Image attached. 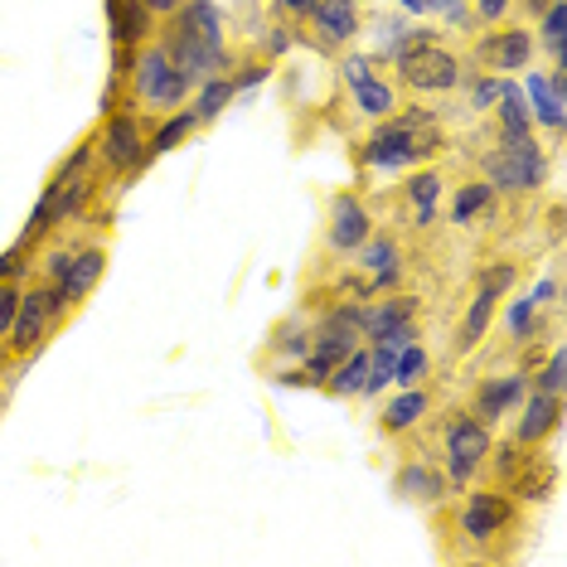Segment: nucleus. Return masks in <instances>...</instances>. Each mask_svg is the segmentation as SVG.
<instances>
[{
	"label": "nucleus",
	"instance_id": "1",
	"mask_svg": "<svg viewBox=\"0 0 567 567\" xmlns=\"http://www.w3.org/2000/svg\"><path fill=\"white\" fill-rule=\"evenodd\" d=\"M446 141L436 132V117L432 112H408V117H383L373 132L359 141V165L364 171H417L427 165Z\"/></svg>",
	"mask_w": 567,
	"mask_h": 567
},
{
	"label": "nucleus",
	"instance_id": "2",
	"mask_svg": "<svg viewBox=\"0 0 567 567\" xmlns=\"http://www.w3.org/2000/svg\"><path fill=\"white\" fill-rule=\"evenodd\" d=\"M126 93H132L136 107H161V112H175L179 102L195 93V83L175 69V59L165 54V44H141L136 49V63L126 73Z\"/></svg>",
	"mask_w": 567,
	"mask_h": 567
},
{
	"label": "nucleus",
	"instance_id": "3",
	"mask_svg": "<svg viewBox=\"0 0 567 567\" xmlns=\"http://www.w3.org/2000/svg\"><path fill=\"white\" fill-rule=\"evenodd\" d=\"M481 165H485V179L495 185V195L499 189H505V195H528V189H538L544 185V175H548V156H544V146H538L534 136L499 141Z\"/></svg>",
	"mask_w": 567,
	"mask_h": 567
},
{
	"label": "nucleus",
	"instance_id": "4",
	"mask_svg": "<svg viewBox=\"0 0 567 567\" xmlns=\"http://www.w3.org/2000/svg\"><path fill=\"white\" fill-rule=\"evenodd\" d=\"M442 446H446V481L451 485H471L475 471H481L489 461V451H495L489 427L481 417H471V412H451V422L442 432Z\"/></svg>",
	"mask_w": 567,
	"mask_h": 567
},
{
	"label": "nucleus",
	"instance_id": "5",
	"mask_svg": "<svg viewBox=\"0 0 567 567\" xmlns=\"http://www.w3.org/2000/svg\"><path fill=\"white\" fill-rule=\"evenodd\" d=\"M97 161L107 165L112 175H141L151 165L146 156V126H141L136 112H112L102 117V136H97Z\"/></svg>",
	"mask_w": 567,
	"mask_h": 567
},
{
	"label": "nucleus",
	"instance_id": "6",
	"mask_svg": "<svg viewBox=\"0 0 567 567\" xmlns=\"http://www.w3.org/2000/svg\"><path fill=\"white\" fill-rule=\"evenodd\" d=\"M393 63H398V79H403L412 93H451V87H461V79H466L461 59L446 54L442 44L403 49V54H398Z\"/></svg>",
	"mask_w": 567,
	"mask_h": 567
},
{
	"label": "nucleus",
	"instance_id": "7",
	"mask_svg": "<svg viewBox=\"0 0 567 567\" xmlns=\"http://www.w3.org/2000/svg\"><path fill=\"white\" fill-rule=\"evenodd\" d=\"M165 54L175 59V69L185 73L189 83H204V79H218V73H234V49L228 44H214V40H199V34H189V30H179V24H171L165 30Z\"/></svg>",
	"mask_w": 567,
	"mask_h": 567
},
{
	"label": "nucleus",
	"instance_id": "8",
	"mask_svg": "<svg viewBox=\"0 0 567 567\" xmlns=\"http://www.w3.org/2000/svg\"><path fill=\"white\" fill-rule=\"evenodd\" d=\"M461 534L471 538V544H495L499 534H509L514 528V499L509 489H471L466 505L456 514Z\"/></svg>",
	"mask_w": 567,
	"mask_h": 567
},
{
	"label": "nucleus",
	"instance_id": "9",
	"mask_svg": "<svg viewBox=\"0 0 567 567\" xmlns=\"http://www.w3.org/2000/svg\"><path fill=\"white\" fill-rule=\"evenodd\" d=\"M417 316L422 306L412 296H389L379 306H364L359 326H364V340L369 344H389V350H403V344L417 340Z\"/></svg>",
	"mask_w": 567,
	"mask_h": 567
},
{
	"label": "nucleus",
	"instance_id": "10",
	"mask_svg": "<svg viewBox=\"0 0 567 567\" xmlns=\"http://www.w3.org/2000/svg\"><path fill=\"white\" fill-rule=\"evenodd\" d=\"M102 272H107V252H102V248H79V252H69V267H63V277L49 281V306H54V316H59V320L69 316L73 306H79L83 296L102 281Z\"/></svg>",
	"mask_w": 567,
	"mask_h": 567
},
{
	"label": "nucleus",
	"instance_id": "11",
	"mask_svg": "<svg viewBox=\"0 0 567 567\" xmlns=\"http://www.w3.org/2000/svg\"><path fill=\"white\" fill-rule=\"evenodd\" d=\"M369 234H373V214L364 209V199H359L354 189H340V195L330 199V218H326L330 252H354Z\"/></svg>",
	"mask_w": 567,
	"mask_h": 567
},
{
	"label": "nucleus",
	"instance_id": "12",
	"mask_svg": "<svg viewBox=\"0 0 567 567\" xmlns=\"http://www.w3.org/2000/svg\"><path fill=\"white\" fill-rule=\"evenodd\" d=\"M54 306H49V287H30L20 296V311H16V326H10V354H34L44 344V334L54 330Z\"/></svg>",
	"mask_w": 567,
	"mask_h": 567
},
{
	"label": "nucleus",
	"instance_id": "13",
	"mask_svg": "<svg viewBox=\"0 0 567 567\" xmlns=\"http://www.w3.org/2000/svg\"><path fill=\"white\" fill-rule=\"evenodd\" d=\"M306 20H311L316 49H326V54H334V49L350 44L354 34L364 30V20H359V6H354V0H316Z\"/></svg>",
	"mask_w": 567,
	"mask_h": 567
},
{
	"label": "nucleus",
	"instance_id": "14",
	"mask_svg": "<svg viewBox=\"0 0 567 567\" xmlns=\"http://www.w3.org/2000/svg\"><path fill=\"white\" fill-rule=\"evenodd\" d=\"M475 59H481L485 73L509 79V73L528 69V59H534V34L528 30H489L485 40L475 44Z\"/></svg>",
	"mask_w": 567,
	"mask_h": 567
},
{
	"label": "nucleus",
	"instance_id": "15",
	"mask_svg": "<svg viewBox=\"0 0 567 567\" xmlns=\"http://www.w3.org/2000/svg\"><path fill=\"white\" fill-rule=\"evenodd\" d=\"M359 257V272H364V296H379V291H393L398 287V277H403V252H398V243L389 234H379V238H364L354 248Z\"/></svg>",
	"mask_w": 567,
	"mask_h": 567
},
{
	"label": "nucleus",
	"instance_id": "16",
	"mask_svg": "<svg viewBox=\"0 0 567 567\" xmlns=\"http://www.w3.org/2000/svg\"><path fill=\"white\" fill-rule=\"evenodd\" d=\"M524 102H528V117H534L538 126H548V132H563L567 122V83H563V69L553 73H528L524 79Z\"/></svg>",
	"mask_w": 567,
	"mask_h": 567
},
{
	"label": "nucleus",
	"instance_id": "17",
	"mask_svg": "<svg viewBox=\"0 0 567 567\" xmlns=\"http://www.w3.org/2000/svg\"><path fill=\"white\" fill-rule=\"evenodd\" d=\"M102 16H107V40L122 49H141L156 34V16L146 10V0H102Z\"/></svg>",
	"mask_w": 567,
	"mask_h": 567
},
{
	"label": "nucleus",
	"instance_id": "18",
	"mask_svg": "<svg viewBox=\"0 0 567 567\" xmlns=\"http://www.w3.org/2000/svg\"><path fill=\"white\" fill-rule=\"evenodd\" d=\"M393 495H403L408 505H442V499L451 495V481L446 471H436L432 461H403L393 475Z\"/></svg>",
	"mask_w": 567,
	"mask_h": 567
},
{
	"label": "nucleus",
	"instance_id": "19",
	"mask_svg": "<svg viewBox=\"0 0 567 567\" xmlns=\"http://www.w3.org/2000/svg\"><path fill=\"white\" fill-rule=\"evenodd\" d=\"M505 481H509V495H519V499H548L553 485H558V466L538 446H524Z\"/></svg>",
	"mask_w": 567,
	"mask_h": 567
},
{
	"label": "nucleus",
	"instance_id": "20",
	"mask_svg": "<svg viewBox=\"0 0 567 567\" xmlns=\"http://www.w3.org/2000/svg\"><path fill=\"white\" fill-rule=\"evenodd\" d=\"M524 393H528V373H499V379H485L471 398V417H481L489 427V422H499L509 408H519Z\"/></svg>",
	"mask_w": 567,
	"mask_h": 567
},
{
	"label": "nucleus",
	"instance_id": "21",
	"mask_svg": "<svg viewBox=\"0 0 567 567\" xmlns=\"http://www.w3.org/2000/svg\"><path fill=\"white\" fill-rule=\"evenodd\" d=\"M519 408H524V417H519V432H514V442H524V446H538L544 436H553L563 427V393H524L519 398Z\"/></svg>",
	"mask_w": 567,
	"mask_h": 567
},
{
	"label": "nucleus",
	"instance_id": "22",
	"mask_svg": "<svg viewBox=\"0 0 567 567\" xmlns=\"http://www.w3.org/2000/svg\"><path fill=\"white\" fill-rule=\"evenodd\" d=\"M171 24L199 34V40H214V44H224V34H228V16L218 0H185V6L171 16Z\"/></svg>",
	"mask_w": 567,
	"mask_h": 567
},
{
	"label": "nucleus",
	"instance_id": "23",
	"mask_svg": "<svg viewBox=\"0 0 567 567\" xmlns=\"http://www.w3.org/2000/svg\"><path fill=\"white\" fill-rule=\"evenodd\" d=\"M442 185H446V179L436 175V171H412V175H408V185H403V199H408V209H412V224H417V228H432V218H436V204H442Z\"/></svg>",
	"mask_w": 567,
	"mask_h": 567
},
{
	"label": "nucleus",
	"instance_id": "24",
	"mask_svg": "<svg viewBox=\"0 0 567 567\" xmlns=\"http://www.w3.org/2000/svg\"><path fill=\"white\" fill-rule=\"evenodd\" d=\"M427 412H432V398H427V389H422V383H417V389H403V393H398L389 408H383L379 427L389 432V436H403V432L417 427V422L427 417Z\"/></svg>",
	"mask_w": 567,
	"mask_h": 567
},
{
	"label": "nucleus",
	"instance_id": "25",
	"mask_svg": "<svg viewBox=\"0 0 567 567\" xmlns=\"http://www.w3.org/2000/svg\"><path fill=\"white\" fill-rule=\"evenodd\" d=\"M195 132H199V117H195V112H189V107H175L171 117H165L156 132L146 136V156H151V161H156V156H171V151H179Z\"/></svg>",
	"mask_w": 567,
	"mask_h": 567
},
{
	"label": "nucleus",
	"instance_id": "26",
	"mask_svg": "<svg viewBox=\"0 0 567 567\" xmlns=\"http://www.w3.org/2000/svg\"><path fill=\"white\" fill-rule=\"evenodd\" d=\"M234 97H238V87H234V79L228 73H218V79H204L199 87H195V117H199V126H209V122H218L228 107H234Z\"/></svg>",
	"mask_w": 567,
	"mask_h": 567
},
{
	"label": "nucleus",
	"instance_id": "27",
	"mask_svg": "<svg viewBox=\"0 0 567 567\" xmlns=\"http://www.w3.org/2000/svg\"><path fill=\"white\" fill-rule=\"evenodd\" d=\"M364 379H369V344H359V350H350L340 359V364L330 369V379H326V389L334 398H359V389H364Z\"/></svg>",
	"mask_w": 567,
	"mask_h": 567
},
{
	"label": "nucleus",
	"instance_id": "28",
	"mask_svg": "<svg viewBox=\"0 0 567 567\" xmlns=\"http://www.w3.org/2000/svg\"><path fill=\"white\" fill-rule=\"evenodd\" d=\"M495 117H499V136L514 141V136H534V117H528V102H524V87L509 79L505 97L495 102Z\"/></svg>",
	"mask_w": 567,
	"mask_h": 567
},
{
	"label": "nucleus",
	"instance_id": "29",
	"mask_svg": "<svg viewBox=\"0 0 567 567\" xmlns=\"http://www.w3.org/2000/svg\"><path fill=\"white\" fill-rule=\"evenodd\" d=\"M489 209H495V185H489V179H471V185H461L456 199H451V224H475V218Z\"/></svg>",
	"mask_w": 567,
	"mask_h": 567
},
{
	"label": "nucleus",
	"instance_id": "30",
	"mask_svg": "<svg viewBox=\"0 0 567 567\" xmlns=\"http://www.w3.org/2000/svg\"><path fill=\"white\" fill-rule=\"evenodd\" d=\"M495 301L499 296L495 291H485V287H475V296H471V311H466V320H461V350H475V344L485 340V330H489V320H495Z\"/></svg>",
	"mask_w": 567,
	"mask_h": 567
},
{
	"label": "nucleus",
	"instance_id": "31",
	"mask_svg": "<svg viewBox=\"0 0 567 567\" xmlns=\"http://www.w3.org/2000/svg\"><path fill=\"white\" fill-rule=\"evenodd\" d=\"M354 107L364 112V117H373V122L393 117V112H398V93H393V83H383L379 73H373V79H364V83H354Z\"/></svg>",
	"mask_w": 567,
	"mask_h": 567
},
{
	"label": "nucleus",
	"instance_id": "32",
	"mask_svg": "<svg viewBox=\"0 0 567 567\" xmlns=\"http://www.w3.org/2000/svg\"><path fill=\"white\" fill-rule=\"evenodd\" d=\"M538 40L548 44L553 69H567V0H553L544 16H538Z\"/></svg>",
	"mask_w": 567,
	"mask_h": 567
},
{
	"label": "nucleus",
	"instance_id": "33",
	"mask_svg": "<svg viewBox=\"0 0 567 567\" xmlns=\"http://www.w3.org/2000/svg\"><path fill=\"white\" fill-rule=\"evenodd\" d=\"M427 373H432V359H427V350H422L417 340L398 350V359H393V383H398V389H417Z\"/></svg>",
	"mask_w": 567,
	"mask_h": 567
},
{
	"label": "nucleus",
	"instance_id": "34",
	"mask_svg": "<svg viewBox=\"0 0 567 567\" xmlns=\"http://www.w3.org/2000/svg\"><path fill=\"white\" fill-rule=\"evenodd\" d=\"M505 330L514 334V340H534V334H538V306L528 301V296H519V301H509V311H505Z\"/></svg>",
	"mask_w": 567,
	"mask_h": 567
},
{
	"label": "nucleus",
	"instance_id": "35",
	"mask_svg": "<svg viewBox=\"0 0 567 567\" xmlns=\"http://www.w3.org/2000/svg\"><path fill=\"white\" fill-rule=\"evenodd\" d=\"M272 354L296 359V364H301V359L311 354V330H306V326H281L277 340H272Z\"/></svg>",
	"mask_w": 567,
	"mask_h": 567
},
{
	"label": "nucleus",
	"instance_id": "36",
	"mask_svg": "<svg viewBox=\"0 0 567 567\" xmlns=\"http://www.w3.org/2000/svg\"><path fill=\"white\" fill-rule=\"evenodd\" d=\"M514 281H519V267L514 262H489V267H481V277H475V287H485V291H495L499 301L514 291Z\"/></svg>",
	"mask_w": 567,
	"mask_h": 567
},
{
	"label": "nucleus",
	"instance_id": "37",
	"mask_svg": "<svg viewBox=\"0 0 567 567\" xmlns=\"http://www.w3.org/2000/svg\"><path fill=\"white\" fill-rule=\"evenodd\" d=\"M398 44H403V20H393V16L373 20V54L369 59H393Z\"/></svg>",
	"mask_w": 567,
	"mask_h": 567
},
{
	"label": "nucleus",
	"instance_id": "38",
	"mask_svg": "<svg viewBox=\"0 0 567 567\" xmlns=\"http://www.w3.org/2000/svg\"><path fill=\"white\" fill-rule=\"evenodd\" d=\"M505 87H509V79H499V73H485V79H475L471 83V107L475 112H495V102L505 97Z\"/></svg>",
	"mask_w": 567,
	"mask_h": 567
},
{
	"label": "nucleus",
	"instance_id": "39",
	"mask_svg": "<svg viewBox=\"0 0 567 567\" xmlns=\"http://www.w3.org/2000/svg\"><path fill=\"white\" fill-rule=\"evenodd\" d=\"M228 79H234L238 93H252L257 83H267V79H272V59H248V63H234V73H228Z\"/></svg>",
	"mask_w": 567,
	"mask_h": 567
},
{
	"label": "nucleus",
	"instance_id": "40",
	"mask_svg": "<svg viewBox=\"0 0 567 567\" xmlns=\"http://www.w3.org/2000/svg\"><path fill=\"white\" fill-rule=\"evenodd\" d=\"M534 389L538 393H563L567 389V359H563V350H553L548 364L534 373Z\"/></svg>",
	"mask_w": 567,
	"mask_h": 567
},
{
	"label": "nucleus",
	"instance_id": "41",
	"mask_svg": "<svg viewBox=\"0 0 567 567\" xmlns=\"http://www.w3.org/2000/svg\"><path fill=\"white\" fill-rule=\"evenodd\" d=\"M20 296H24V287H20L16 277H6V281H0V340H6V334H10V326H16Z\"/></svg>",
	"mask_w": 567,
	"mask_h": 567
},
{
	"label": "nucleus",
	"instance_id": "42",
	"mask_svg": "<svg viewBox=\"0 0 567 567\" xmlns=\"http://www.w3.org/2000/svg\"><path fill=\"white\" fill-rule=\"evenodd\" d=\"M340 73H344V83H364V79H373V59L369 54H344L340 59Z\"/></svg>",
	"mask_w": 567,
	"mask_h": 567
},
{
	"label": "nucleus",
	"instance_id": "43",
	"mask_svg": "<svg viewBox=\"0 0 567 567\" xmlns=\"http://www.w3.org/2000/svg\"><path fill=\"white\" fill-rule=\"evenodd\" d=\"M514 10V0H475V20L481 24H499Z\"/></svg>",
	"mask_w": 567,
	"mask_h": 567
},
{
	"label": "nucleus",
	"instance_id": "44",
	"mask_svg": "<svg viewBox=\"0 0 567 567\" xmlns=\"http://www.w3.org/2000/svg\"><path fill=\"white\" fill-rule=\"evenodd\" d=\"M291 44H296V30H287V24H272V30H267V59H281Z\"/></svg>",
	"mask_w": 567,
	"mask_h": 567
},
{
	"label": "nucleus",
	"instance_id": "45",
	"mask_svg": "<svg viewBox=\"0 0 567 567\" xmlns=\"http://www.w3.org/2000/svg\"><path fill=\"white\" fill-rule=\"evenodd\" d=\"M524 296H528V301L538 306V311H544V306H553V301H558V277H544V281H534V287H528Z\"/></svg>",
	"mask_w": 567,
	"mask_h": 567
},
{
	"label": "nucleus",
	"instance_id": "46",
	"mask_svg": "<svg viewBox=\"0 0 567 567\" xmlns=\"http://www.w3.org/2000/svg\"><path fill=\"white\" fill-rule=\"evenodd\" d=\"M277 383H281V389H320V383L311 379V373H306V364L281 369V373H277Z\"/></svg>",
	"mask_w": 567,
	"mask_h": 567
},
{
	"label": "nucleus",
	"instance_id": "47",
	"mask_svg": "<svg viewBox=\"0 0 567 567\" xmlns=\"http://www.w3.org/2000/svg\"><path fill=\"white\" fill-rule=\"evenodd\" d=\"M24 248H30V243H16V248H10V252H0V281H6V277H20V272H24Z\"/></svg>",
	"mask_w": 567,
	"mask_h": 567
},
{
	"label": "nucleus",
	"instance_id": "48",
	"mask_svg": "<svg viewBox=\"0 0 567 567\" xmlns=\"http://www.w3.org/2000/svg\"><path fill=\"white\" fill-rule=\"evenodd\" d=\"M132 63H136V49L112 44V79H122V83H126V73H132Z\"/></svg>",
	"mask_w": 567,
	"mask_h": 567
},
{
	"label": "nucleus",
	"instance_id": "49",
	"mask_svg": "<svg viewBox=\"0 0 567 567\" xmlns=\"http://www.w3.org/2000/svg\"><path fill=\"white\" fill-rule=\"evenodd\" d=\"M311 6H316V0H277V10H281V16H291V20H306V16H311Z\"/></svg>",
	"mask_w": 567,
	"mask_h": 567
},
{
	"label": "nucleus",
	"instance_id": "50",
	"mask_svg": "<svg viewBox=\"0 0 567 567\" xmlns=\"http://www.w3.org/2000/svg\"><path fill=\"white\" fill-rule=\"evenodd\" d=\"M179 6H185V0H146V10H151V16H156V20H171Z\"/></svg>",
	"mask_w": 567,
	"mask_h": 567
},
{
	"label": "nucleus",
	"instance_id": "51",
	"mask_svg": "<svg viewBox=\"0 0 567 567\" xmlns=\"http://www.w3.org/2000/svg\"><path fill=\"white\" fill-rule=\"evenodd\" d=\"M398 6H403L408 16H417V20H422V16H432V0H398Z\"/></svg>",
	"mask_w": 567,
	"mask_h": 567
},
{
	"label": "nucleus",
	"instance_id": "52",
	"mask_svg": "<svg viewBox=\"0 0 567 567\" xmlns=\"http://www.w3.org/2000/svg\"><path fill=\"white\" fill-rule=\"evenodd\" d=\"M548 6H553V0H524V10H528V16H534V20H538V16H544V10H548Z\"/></svg>",
	"mask_w": 567,
	"mask_h": 567
}]
</instances>
